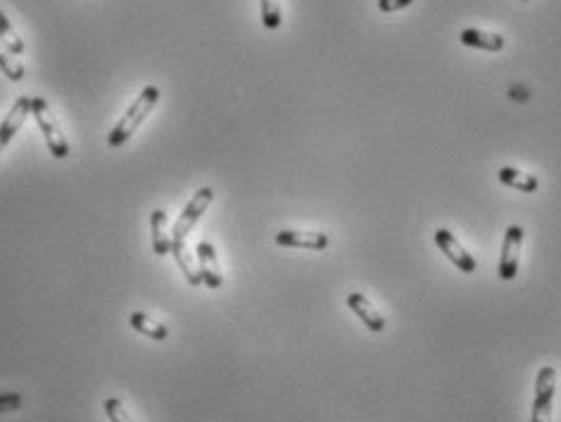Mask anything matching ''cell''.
I'll use <instances>...</instances> for the list:
<instances>
[{
	"mask_svg": "<svg viewBox=\"0 0 561 422\" xmlns=\"http://www.w3.org/2000/svg\"><path fill=\"white\" fill-rule=\"evenodd\" d=\"M498 178L500 184H506L507 188H516L520 193H534L540 188V178L532 174H524V171H517L513 166H503L498 171Z\"/></svg>",
	"mask_w": 561,
	"mask_h": 422,
	"instance_id": "cell-13",
	"label": "cell"
},
{
	"mask_svg": "<svg viewBox=\"0 0 561 422\" xmlns=\"http://www.w3.org/2000/svg\"><path fill=\"white\" fill-rule=\"evenodd\" d=\"M0 71L8 76L10 81H22L25 79V66L20 64L10 49H3V45H0Z\"/></svg>",
	"mask_w": 561,
	"mask_h": 422,
	"instance_id": "cell-15",
	"label": "cell"
},
{
	"mask_svg": "<svg viewBox=\"0 0 561 422\" xmlns=\"http://www.w3.org/2000/svg\"><path fill=\"white\" fill-rule=\"evenodd\" d=\"M434 242H437V247L444 257L450 259L454 267L464 271V274H474L476 271V259L471 257L466 249L461 247V242L454 235H451L447 228H440V230L434 232Z\"/></svg>",
	"mask_w": 561,
	"mask_h": 422,
	"instance_id": "cell-6",
	"label": "cell"
},
{
	"mask_svg": "<svg viewBox=\"0 0 561 422\" xmlns=\"http://www.w3.org/2000/svg\"><path fill=\"white\" fill-rule=\"evenodd\" d=\"M212 198H215V193H212V188L205 186V188H201V191L195 193L194 198L188 201V205L184 208V212L178 215L174 230H171V254H174V259L186 254V239H188L191 230L195 228V222L202 218V212L210 208Z\"/></svg>",
	"mask_w": 561,
	"mask_h": 422,
	"instance_id": "cell-2",
	"label": "cell"
},
{
	"mask_svg": "<svg viewBox=\"0 0 561 422\" xmlns=\"http://www.w3.org/2000/svg\"><path fill=\"white\" fill-rule=\"evenodd\" d=\"M129 325H132L139 335H147V337H152V340L157 342H164L166 337H169V330H166L164 325L154 322L149 315H144V312H132V315H129Z\"/></svg>",
	"mask_w": 561,
	"mask_h": 422,
	"instance_id": "cell-14",
	"label": "cell"
},
{
	"mask_svg": "<svg viewBox=\"0 0 561 422\" xmlns=\"http://www.w3.org/2000/svg\"><path fill=\"white\" fill-rule=\"evenodd\" d=\"M347 305H350V310L359 318L364 325H367L371 332H384L386 330V318L381 315V312L371 305L367 295L359 294V291H354V294L347 295Z\"/></svg>",
	"mask_w": 561,
	"mask_h": 422,
	"instance_id": "cell-10",
	"label": "cell"
},
{
	"mask_svg": "<svg viewBox=\"0 0 561 422\" xmlns=\"http://www.w3.org/2000/svg\"><path fill=\"white\" fill-rule=\"evenodd\" d=\"M523 3H527V0H523Z\"/></svg>",
	"mask_w": 561,
	"mask_h": 422,
	"instance_id": "cell-21",
	"label": "cell"
},
{
	"mask_svg": "<svg viewBox=\"0 0 561 422\" xmlns=\"http://www.w3.org/2000/svg\"><path fill=\"white\" fill-rule=\"evenodd\" d=\"M281 0H261V22L267 29L281 28Z\"/></svg>",
	"mask_w": 561,
	"mask_h": 422,
	"instance_id": "cell-17",
	"label": "cell"
},
{
	"mask_svg": "<svg viewBox=\"0 0 561 422\" xmlns=\"http://www.w3.org/2000/svg\"><path fill=\"white\" fill-rule=\"evenodd\" d=\"M149 222H152V247H154V254H159V257L171 254V235H169V218H166V212L154 211Z\"/></svg>",
	"mask_w": 561,
	"mask_h": 422,
	"instance_id": "cell-12",
	"label": "cell"
},
{
	"mask_svg": "<svg viewBox=\"0 0 561 422\" xmlns=\"http://www.w3.org/2000/svg\"><path fill=\"white\" fill-rule=\"evenodd\" d=\"M32 115L37 120L39 129H42V135H45L46 149L52 152V156H54V159H66V156H69V142H66L64 132L59 128L54 112L46 105L45 98H32Z\"/></svg>",
	"mask_w": 561,
	"mask_h": 422,
	"instance_id": "cell-3",
	"label": "cell"
},
{
	"mask_svg": "<svg viewBox=\"0 0 561 422\" xmlns=\"http://www.w3.org/2000/svg\"><path fill=\"white\" fill-rule=\"evenodd\" d=\"M0 39L5 42V46H8L12 54H22L25 52V42L18 37V32L12 29L10 20L3 15V10H0Z\"/></svg>",
	"mask_w": 561,
	"mask_h": 422,
	"instance_id": "cell-16",
	"label": "cell"
},
{
	"mask_svg": "<svg viewBox=\"0 0 561 422\" xmlns=\"http://www.w3.org/2000/svg\"><path fill=\"white\" fill-rule=\"evenodd\" d=\"M103 408H105V415L111 418V422H132L128 418V413H125V408H122L120 401H115V398H108V401L103 403Z\"/></svg>",
	"mask_w": 561,
	"mask_h": 422,
	"instance_id": "cell-18",
	"label": "cell"
},
{
	"mask_svg": "<svg viewBox=\"0 0 561 422\" xmlns=\"http://www.w3.org/2000/svg\"><path fill=\"white\" fill-rule=\"evenodd\" d=\"M554 393H557V371L552 367H542L534 381V401L530 422H552Z\"/></svg>",
	"mask_w": 561,
	"mask_h": 422,
	"instance_id": "cell-4",
	"label": "cell"
},
{
	"mask_svg": "<svg viewBox=\"0 0 561 422\" xmlns=\"http://www.w3.org/2000/svg\"><path fill=\"white\" fill-rule=\"evenodd\" d=\"M159 95H161V93H159L157 86H144V88H142V93L137 95V101L129 105L120 122L111 129V135H108V145H111V147H122V145L137 132V128L147 120L149 112L154 111V105L159 103Z\"/></svg>",
	"mask_w": 561,
	"mask_h": 422,
	"instance_id": "cell-1",
	"label": "cell"
},
{
	"mask_svg": "<svg viewBox=\"0 0 561 422\" xmlns=\"http://www.w3.org/2000/svg\"><path fill=\"white\" fill-rule=\"evenodd\" d=\"M195 257H198V274H201V281L208 288H220L222 285V271L220 261H218V252L212 247L210 242H198L195 247Z\"/></svg>",
	"mask_w": 561,
	"mask_h": 422,
	"instance_id": "cell-8",
	"label": "cell"
},
{
	"mask_svg": "<svg viewBox=\"0 0 561 422\" xmlns=\"http://www.w3.org/2000/svg\"><path fill=\"white\" fill-rule=\"evenodd\" d=\"M413 5V0H378V10L381 12H398V10Z\"/></svg>",
	"mask_w": 561,
	"mask_h": 422,
	"instance_id": "cell-19",
	"label": "cell"
},
{
	"mask_svg": "<svg viewBox=\"0 0 561 422\" xmlns=\"http://www.w3.org/2000/svg\"><path fill=\"white\" fill-rule=\"evenodd\" d=\"M29 112H32V98H29V95H20L18 101L12 103V108H10V112L5 115V120L0 122V154H3V149L10 145V139L18 135L20 128L25 125V120H28Z\"/></svg>",
	"mask_w": 561,
	"mask_h": 422,
	"instance_id": "cell-7",
	"label": "cell"
},
{
	"mask_svg": "<svg viewBox=\"0 0 561 422\" xmlns=\"http://www.w3.org/2000/svg\"><path fill=\"white\" fill-rule=\"evenodd\" d=\"M20 405H22V398H20L18 393L0 395V413H5V410H18Z\"/></svg>",
	"mask_w": 561,
	"mask_h": 422,
	"instance_id": "cell-20",
	"label": "cell"
},
{
	"mask_svg": "<svg viewBox=\"0 0 561 422\" xmlns=\"http://www.w3.org/2000/svg\"><path fill=\"white\" fill-rule=\"evenodd\" d=\"M461 45L483 49V52H500L506 46V37H500L496 32H483V29H461Z\"/></svg>",
	"mask_w": 561,
	"mask_h": 422,
	"instance_id": "cell-11",
	"label": "cell"
},
{
	"mask_svg": "<svg viewBox=\"0 0 561 422\" xmlns=\"http://www.w3.org/2000/svg\"><path fill=\"white\" fill-rule=\"evenodd\" d=\"M278 247H293V249H313L322 252L330 247V237L325 232H303V230H281L276 235Z\"/></svg>",
	"mask_w": 561,
	"mask_h": 422,
	"instance_id": "cell-9",
	"label": "cell"
},
{
	"mask_svg": "<svg viewBox=\"0 0 561 422\" xmlns=\"http://www.w3.org/2000/svg\"><path fill=\"white\" fill-rule=\"evenodd\" d=\"M524 232L520 225H510L503 237V249H500V267L498 274L503 281H513L520 269V252H523Z\"/></svg>",
	"mask_w": 561,
	"mask_h": 422,
	"instance_id": "cell-5",
	"label": "cell"
}]
</instances>
